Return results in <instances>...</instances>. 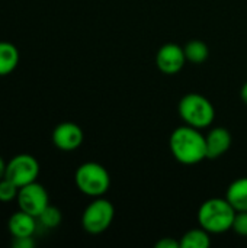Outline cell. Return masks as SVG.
Segmentation results:
<instances>
[{
	"instance_id": "6da1fadb",
	"label": "cell",
	"mask_w": 247,
	"mask_h": 248,
	"mask_svg": "<svg viewBox=\"0 0 247 248\" xmlns=\"http://www.w3.org/2000/svg\"><path fill=\"white\" fill-rule=\"evenodd\" d=\"M172 155L182 164H198L207 158L205 137L198 128L183 125L176 128L169 140Z\"/></svg>"
},
{
	"instance_id": "7a4b0ae2",
	"label": "cell",
	"mask_w": 247,
	"mask_h": 248,
	"mask_svg": "<svg viewBox=\"0 0 247 248\" xmlns=\"http://www.w3.org/2000/svg\"><path fill=\"white\" fill-rule=\"evenodd\" d=\"M236 209L227 199L211 198L205 201L198 211V222L210 234H221L231 230Z\"/></svg>"
},
{
	"instance_id": "3957f363",
	"label": "cell",
	"mask_w": 247,
	"mask_h": 248,
	"mask_svg": "<svg viewBox=\"0 0 247 248\" xmlns=\"http://www.w3.org/2000/svg\"><path fill=\"white\" fill-rule=\"evenodd\" d=\"M179 116L185 125L202 129L210 126L215 118L213 103L199 93H188L179 102Z\"/></svg>"
},
{
	"instance_id": "277c9868",
	"label": "cell",
	"mask_w": 247,
	"mask_h": 248,
	"mask_svg": "<svg viewBox=\"0 0 247 248\" xmlns=\"http://www.w3.org/2000/svg\"><path fill=\"white\" fill-rule=\"evenodd\" d=\"M77 189L92 198L103 196L111 186V176L108 170L99 163H84L82 164L74 174Z\"/></svg>"
},
{
	"instance_id": "5b68a950",
	"label": "cell",
	"mask_w": 247,
	"mask_h": 248,
	"mask_svg": "<svg viewBox=\"0 0 247 248\" xmlns=\"http://www.w3.org/2000/svg\"><path fill=\"white\" fill-rule=\"evenodd\" d=\"M114 215V205L106 199L96 198L92 203L86 206L82 215V225L89 234H102L111 227Z\"/></svg>"
},
{
	"instance_id": "8992f818",
	"label": "cell",
	"mask_w": 247,
	"mask_h": 248,
	"mask_svg": "<svg viewBox=\"0 0 247 248\" xmlns=\"http://www.w3.org/2000/svg\"><path fill=\"white\" fill-rule=\"evenodd\" d=\"M39 176V163L31 154L15 155L6 167V179L12 180L17 187L36 182Z\"/></svg>"
},
{
	"instance_id": "52a82bcc",
	"label": "cell",
	"mask_w": 247,
	"mask_h": 248,
	"mask_svg": "<svg viewBox=\"0 0 247 248\" xmlns=\"http://www.w3.org/2000/svg\"><path fill=\"white\" fill-rule=\"evenodd\" d=\"M16 201H17L20 211L35 218H38L39 214L49 205V199H48V193L45 187L36 182L19 187Z\"/></svg>"
},
{
	"instance_id": "ba28073f",
	"label": "cell",
	"mask_w": 247,
	"mask_h": 248,
	"mask_svg": "<svg viewBox=\"0 0 247 248\" xmlns=\"http://www.w3.org/2000/svg\"><path fill=\"white\" fill-rule=\"evenodd\" d=\"M156 62L162 73L172 76V74L179 73L183 68L186 62V55L182 46L176 44H165L157 51Z\"/></svg>"
},
{
	"instance_id": "9c48e42d",
	"label": "cell",
	"mask_w": 247,
	"mask_h": 248,
	"mask_svg": "<svg viewBox=\"0 0 247 248\" xmlns=\"http://www.w3.org/2000/svg\"><path fill=\"white\" fill-rule=\"evenodd\" d=\"M83 131L73 122H63L52 131V142L58 150L73 151L83 144Z\"/></svg>"
},
{
	"instance_id": "30bf717a",
	"label": "cell",
	"mask_w": 247,
	"mask_h": 248,
	"mask_svg": "<svg viewBox=\"0 0 247 248\" xmlns=\"http://www.w3.org/2000/svg\"><path fill=\"white\" fill-rule=\"evenodd\" d=\"M207 158H218L224 155L231 145V134L226 128H214L205 135Z\"/></svg>"
},
{
	"instance_id": "8fae6325",
	"label": "cell",
	"mask_w": 247,
	"mask_h": 248,
	"mask_svg": "<svg viewBox=\"0 0 247 248\" xmlns=\"http://www.w3.org/2000/svg\"><path fill=\"white\" fill-rule=\"evenodd\" d=\"M36 218L23 212V211H17L15 212L7 222V228L10 231V234L13 235V238L17 237H32L36 231Z\"/></svg>"
},
{
	"instance_id": "7c38bea8",
	"label": "cell",
	"mask_w": 247,
	"mask_h": 248,
	"mask_svg": "<svg viewBox=\"0 0 247 248\" xmlns=\"http://www.w3.org/2000/svg\"><path fill=\"white\" fill-rule=\"evenodd\" d=\"M226 199L236 209V212L247 211V177H240L229 186Z\"/></svg>"
},
{
	"instance_id": "4fadbf2b",
	"label": "cell",
	"mask_w": 247,
	"mask_h": 248,
	"mask_svg": "<svg viewBox=\"0 0 247 248\" xmlns=\"http://www.w3.org/2000/svg\"><path fill=\"white\" fill-rule=\"evenodd\" d=\"M17 48L6 41H0V77L10 74L19 64Z\"/></svg>"
},
{
	"instance_id": "5bb4252c",
	"label": "cell",
	"mask_w": 247,
	"mask_h": 248,
	"mask_svg": "<svg viewBox=\"0 0 247 248\" xmlns=\"http://www.w3.org/2000/svg\"><path fill=\"white\" fill-rule=\"evenodd\" d=\"M210 232L202 227L185 232L181 238V248H207L210 247Z\"/></svg>"
},
{
	"instance_id": "9a60e30c",
	"label": "cell",
	"mask_w": 247,
	"mask_h": 248,
	"mask_svg": "<svg viewBox=\"0 0 247 248\" xmlns=\"http://www.w3.org/2000/svg\"><path fill=\"white\" fill-rule=\"evenodd\" d=\"M183 51H185V55H186V61H189L192 64H202L210 55V49H208L207 44L199 41V39L189 41L185 45Z\"/></svg>"
},
{
	"instance_id": "2e32d148",
	"label": "cell",
	"mask_w": 247,
	"mask_h": 248,
	"mask_svg": "<svg viewBox=\"0 0 247 248\" xmlns=\"http://www.w3.org/2000/svg\"><path fill=\"white\" fill-rule=\"evenodd\" d=\"M61 212H60V209H57L55 206H51V205H48L41 214H39V217L36 218L38 219V222L44 227V228H47V230H52V228H57L60 224H61Z\"/></svg>"
},
{
	"instance_id": "e0dca14e",
	"label": "cell",
	"mask_w": 247,
	"mask_h": 248,
	"mask_svg": "<svg viewBox=\"0 0 247 248\" xmlns=\"http://www.w3.org/2000/svg\"><path fill=\"white\" fill-rule=\"evenodd\" d=\"M19 187L9 179H1L0 180V202H12L17 198Z\"/></svg>"
},
{
	"instance_id": "ac0fdd59",
	"label": "cell",
	"mask_w": 247,
	"mask_h": 248,
	"mask_svg": "<svg viewBox=\"0 0 247 248\" xmlns=\"http://www.w3.org/2000/svg\"><path fill=\"white\" fill-rule=\"evenodd\" d=\"M231 230H234V232L242 237H247V211L236 212Z\"/></svg>"
},
{
	"instance_id": "d6986e66",
	"label": "cell",
	"mask_w": 247,
	"mask_h": 248,
	"mask_svg": "<svg viewBox=\"0 0 247 248\" xmlns=\"http://www.w3.org/2000/svg\"><path fill=\"white\" fill-rule=\"evenodd\" d=\"M13 248H32L35 246L32 237H17V238H13V243H12Z\"/></svg>"
},
{
	"instance_id": "ffe728a7",
	"label": "cell",
	"mask_w": 247,
	"mask_h": 248,
	"mask_svg": "<svg viewBox=\"0 0 247 248\" xmlns=\"http://www.w3.org/2000/svg\"><path fill=\"white\" fill-rule=\"evenodd\" d=\"M156 248H181V241L173 238H163L156 244Z\"/></svg>"
},
{
	"instance_id": "44dd1931",
	"label": "cell",
	"mask_w": 247,
	"mask_h": 248,
	"mask_svg": "<svg viewBox=\"0 0 247 248\" xmlns=\"http://www.w3.org/2000/svg\"><path fill=\"white\" fill-rule=\"evenodd\" d=\"M6 167H7V164L3 160V157L0 155V180L4 179V176H6Z\"/></svg>"
},
{
	"instance_id": "7402d4cb",
	"label": "cell",
	"mask_w": 247,
	"mask_h": 248,
	"mask_svg": "<svg viewBox=\"0 0 247 248\" xmlns=\"http://www.w3.org/2000/svg\"><path fill=\"white\" fill-rule=\"evenodd\" d=\"M240 96H242V100H243L245 103H247V81L243 84V87H242Z\"/></svg>"
}]
</instances>
